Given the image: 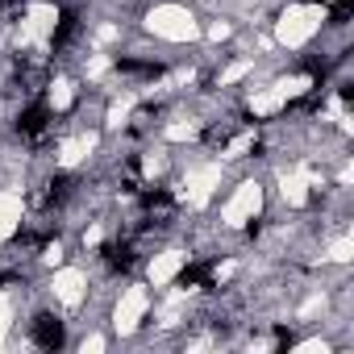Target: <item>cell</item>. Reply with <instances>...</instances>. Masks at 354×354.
I'll list each match as a JSON object with an SVG mask.
<instances>
[{"instance_id": "6da1fadb", "label": "cell", "mask_w": 354, "mask_h": 354, "mask_svg": "<svg viewBox=\"0 0 354 354\" xmlns=\"http://www.w3.org/2000/svg\"><path fill=\"white\" fill-rule=\"evenodd\" d=\"M34 342L42 350H59L63 346V321L59 317H38L34 321Z\"/></svg>"}]
</instances>
